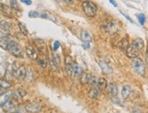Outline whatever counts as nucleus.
<instances>
[{
    "instance_id": "34",
    "label": "nucleus",
    "mask_w": 148,
    "mask_h": 113,
    "mask_svg": "<svg viewBox=\"0 0 148 113\" xmlns=\"http://www.w3.org/2000/svg\"><path fill=\"white\" fill-rule=\"evenodd\" d=\"M10 6H11V8H15V9H18V3L16 1H11L10 2Z\"/></svg>"
},
{
    "instance_id": "6",
    "label": "nucleus",
    "mask_w": 148,
    "mask_h": 113,
    "mask_svg": "<svg viewBox=\"0 0 148 113\" xmlns=\"http://www.w3.org/2000/svg\"><path fill=\"white\" fill-rule=\"evenodd\" d=\"M25 110H27L29 113H37V112H40L42 110V107L39 103H29L27 105L25 106Z\"/></svg>"
},
{
    "instance_id": "39",
    "label": "nucleus",
    "mask_w": 148,
    "mask_h": 113,
    "mask_svg": "<svg viewBox=\"0 0 148 113\" xmlns=\"http://www.w3.org/2000/svg\"><path fill=\"white\" fill-rule=\"evenodd\" d=\"M22 3H25V4H27V5H31L32 4L31 1H24V0H22Z\"/></svg>"
},
{
    "instance_id": "1",
    "label": "nucleus",
    "mask_w": 148,
    "mask_h": 113,
    "mask_svg": "<svg viewBox=\"0 0 148 113\" xmlns=\"http://www.w3.org/2000/svg\"><path fill=\"white\" fill-rule=\"evenodd\" d=\"M132 67L134 70L136 72V74H138L139 76H142V77L145 76L146 67H145V64L141 58H134L132 60Z\"/></svg>"
},
{
    "instance_id": "31",
    "label": "nucleus",
    "mask_w": 148,
    "mask_h": 113,
    "mask_svg": "<svg viewBox=\"0 0 148 113\" xmlns=\"http://www.w3.org/2000/svg\"><path fill=\"white\" fill-rule=\"evenodd\" d=\"M18 26H19V29H20V31L23 33L24 35H27V28H25V26L23 24V23H21V22H19L18 23Z\"/></svg>"
},
{
    "instance_id": "32",
    "label": "nucleus",
    "mask_w": 148,
    "mask_h": 113,
    "mask_svg": "<svg viewBox=\"0 0 148 113\" xmlns=\"http://www.w3.org/2000/svg\"><path fill=\"white\" fill-rule=\"evenodd\" d=\"M8 43H9V41H0V46H1L3 49L8 50Z\"/></svg>"
},
{
    "instance_id": "13",
    "label": "nucleus",
    "mask_w": 148,
    "mask_h": 113,
    "mask_svg": "<svg viewBox=\"0 0 148 113\" xmlns=\"http://www.w3.org/2000/svg\"><path fill=\"white\" fill-rule=\"evenodd\" d=\"M36 63L39 67H41L43 69H46L47 67L48 63H49V60L46 56L41 55V56H38V58L36 59Z\"/></svg>"
},
{
    "instance_id": "21",
    "label": "nucleus",
    "mask_w": 148,
    "mask_h": 113,
    "mask_svg": "<svg viewBox=\"0 0 148 113\" xmlns=\"http://www.w3.org/2000/svg\"><path fill=\"white\" fill-rule=\"evenodd\" d=\"M2 108L4 109L5 111H10L12 110H14L15 109V101L14 99H9Z\"/></svg>"
},
{
    "instance_id": "12",
    "label": "nucleus",
    "mask_w": 148,
    "mask_h": 113,
    "mask_svg": "<svg viewBox=\"0 0 148 113\" xmlns=\"http://www.w3.org/2000/svg\"><path fill=\"white\" fill-rule=\"evenodd\" d=\"M107 90H108V93L110 94L111 97H116L117 94H118V88H117V85L114 83V82H111L109 83L108 86H107Z\"/></svg>"
},
{
    "instance_id": "7",
    "label": "nucleus",
    "mask_w": 148,
    "mask_h": 113,
    "mask_svg": "<svg viewBox=\"0 0 148 113\" xmlns=\"http://www.w3.org/2000/svg\"><path fill=\"white\" fill-rule=\"evenodd\" d=\"M27 95V91L23 89H16L12 92V99L15 101H21V99Z\"/></svg>"
},
{
    "instance_id": "17",
    "label": "nucleus",
    "mask_w": 148,
    "mask_h": 113,
    "mask_svg": "<svg viewBox=\"0 0 148 113\" xmlns=\"http://www.w3.org/2000/svg\"><path fill=\"white\" fill-rule=\"evenodd\" d=\"M11 97H12V92H5L4 94H2L0 96V106L3 107V106L9 101Z\"/></svg>"
},
{
    "instance_id": "30",
    "label": "nucleus",
    "mask_w": 148,
    "mask_h": 113,
    "mask_svg": "<svg viewBox=\"0 0 148 113\" xmlns=\"http://www.w3.org/2000/svg\"><path fill=\"white\" fill-rule=\"evenodd\" d=\"M49 64H50L51 68H52L53 70H56V69H57V63L56 61V58H51L49 59Z\"/></svg>"
},
{
    "instance_id": "16",
    "label": "nucleus",
    "mask_w": 148,
    "mask_h": 113,
    "mask_svg": "<svg viewBox=\"0 0 148 113\" xmlns=\"http://www.w3.org/2000/svg\"><path fill=\"white\" fill-rule=\"evenodd\" d=\"M107 81L105 78H98V81H97V88L99 91H104L106 88H107Z\"/></svg>"
},
{
    "instance_id": "10",
    "label": "nucleus",
    "mask_w": 148,
    "mask_h": 113,
    "mask_svg": "<svg viewBox=\"0 0 148 113\" xmlns=\"http://www.w3.org/2000/svg\"><path fill=\"white\" fill-rule=\"evenodd\" d=\"M106 31L109 32L110 34H114L119 30V26L116 21H111L106 25Z\"/></svg>"
},
{
    "instance_id": "19",
    "label": "nucleus",
    "mask_w": 148,
    "mask_h": 113,
    "mask_svg": "<svg viewBox=\"0 0 148 113\" xmlns=\"http://www.w3.org/2000/svg\"><path fill=\"white\" fill-rule=\"evenodd\" d=\"M132 45L136 46V48L137 49H139L140 51H142L144 49V48H145V42H144V40H143L142 38H139V37L134 39V40L133 41V43H132Z\"/></svg>"
},
{
    "instance_id": "23",
    "label": "nucleus",
    "mask_w": 148,
    "mask_h": 113,
    "mask_svg": "<svg viewBox=\"0 0 148 113\" xmlns=\"http://www.w3.org/2000/svg\"><path fill=\"white\" fill-rule=\"evenodd\" d=\"M91 78V75L88 74L86 72H82V74L80 75V82L81 84L85 85V84H88L89 79Z\"/></svg>"
},
{
    "instance_id": "14",
    "label": "nucleus",
    "mask_w": 148,
    "mask_h": 113,
    "mask_svg": "<svg viewBox=\"0 0 148 113\" xmlns=\"http://www.w3.org/2000/svg\"><path fill=\"white\" fill-rule=\"evenodd\" d=\"M35 44L36 46V49H37L38 51L41 52L42 54L46 53V51H47V45H46V43H45L42 40V39H36Z\"/></svg>"
},
{
    "instance_id": "2",
    "label": "nucleus",
    "mask_w": 148,
    "mask_h": 113,
    "mask_svg": "<svg viewBox=\"0 0 148 113\" xmlns=\"http://www.w3.org/2000/svg\"><path fill=\"white\" fill-rule=\"evenodd\" d=\"M82 8L83 11L85 12V14L87 17H95L97 13V6L93 2H90V1H85L82 3Z\"/></svg>"
},
{
    "instance_id": "36",
    "label": "nucleus",
    "mask_w": 148,
    "mask_h": 113,
    "mask_svg": "<svg viewBox=\"0 0 148 113\" xmlns=\"http://www.w3.org/2000/svg\"><path fill=\"white\" fill-rule=\"evenodd\" d=\"M145 62H146V66L148 67V46H147L146 52H145Z\"/></svg>"
},
{
    "instance_id": "9",
    "label": "nucleus",
    "mask_w": 148,
    "mask_h": 113,
    "mask_svg": "<svg viewBox=\"0 0 148 113\" xmlns=\"http://www.w3.org/2000/svg\"><path fill=\"white\" fill-rule=\"evenodd\" d=\"M25 53H27V55L28 56V58H31V59H33V60H36L37 58H38L37 51L32 46H27V48H25Z\"/></svg>"
},
{
    "instance_id": "5",
    "label": "nucleus",
    "mask_w": 148,
    "mask_h": 113,
    "mask_svg": "<svg viewBox=\"0 0 148 113\" xmlns=\"http://www.w3.org/2000/svg\"><path fill=\"white\" fill-rule=\"evenodd\" d=\"M140 50L139 49H137L136 46H133L132 44L128 46V49L125 50V54H126V56L129 58H132V59H134V58H138V56H139V54H140Z\"/></svg>"
},
{
    "instance_id": "27",
    "label": "nucleus",
    "mask_w": 148,
    "mask_h": 113,
    "mask_svg": "<svg viewBox=\"0 0 148 113\" xmlns=\"http://www.w3.org/2000/svg\"><path fill=\"white\" fill-rule=\"evenodd\" d=\"M73 73L75 77L79 76L82 74V70H81V68L79 65H77L76 63H74V69H73Z\"/></svg>"
},
{
    "instance_id": "18",
    "label": "nucleus",
    "mask_w": 148,
    "mask_h": 113,
    "mask_svg": "<svg viewBox=\"0 0 148 113\" xmlns=\"http://www.w3.org/2000/svg\"><path fill=\"white\" fill-rule=\"evenodd\" d=\"M129 46H130L129 45V38L128 37H124L123 39H121V41L118 43V48L121 50H124V51H125Z\"/></svg>"
},
{
    "instance_id": "15",
    "label": "nucleus",
    "mask_w": 148,
    "mask_h": 113,
    "mask_svg": "<svg viewBox=\"0 0 148 113\" xmlns=\"http://www.w3.org/2000/svg\"><path fill=\"white\" fill-rule=\"evenodd\" d=\"M131 92H132V88L129 85L124 86L123 89H122V92H121L122 98H123L124 99H127L128 98H129V96L131 95Z\"/></svg>"
},
{
    "instance_id": "35",
    "label": "nucleus",
    "mask_w": 148,
    "mask_h": 113,
    "mask_svg": "<svg viewBox=\"0 0 148 113\" xmlns=\"http://www.w3.org/2000/svg\"><path fill=\"white\" fill-rule=\"evenodd\" d=\"M59 46H60V43H59V41H55V42H54V45H53V49H54V51H56L57 49H58Z\"/></svg>"
},
{
    "instance_id": "11",
    "label": "nucleus",
    "mask_w": 148,
    "mask_h": 113,
    "mask_svg": "<svg viewBox=\"0 0 148 113\" xmlns=\"http://www.w3.org/2000/svg\"><path fill=\"white\" fill-rule=\"evenodd\" d=\"M10 87H11V83L8 80L3 79V78L0 79V96L4 94V93H5L6 90L9 89Z\"/></svg>"
},
{
    "instance_id": "41",
    "label": "nucleus",
    "mask_w": 148,
    "mask_h": 113,
    "mask_svg": "<svg viewBox=\"0 0 148 113\" xmlns=\"http://www.w3.org/2000/svg\"><path fill=\"white\" fill-rule=\"evenodd\" d=\"M132 113H142L140 110H134V111H133Z\"/></svg>"
},
{
    "instance_id": "4",
    "label": "nucleus",
    "mask_w": 148,
    "mask_h": 113,
    "mask_svg": "<svg viewBox=\"0 0 148 113\" xmlns=\"http://www.w3.org/2000/svg\"><path fill=\"white\" fill-rule=\"evenodd\" d=\"M8 50L9 53H11L13 56H15L16 58L22 57V51H21L20 48H19V46L15 41H9Z\"/></svg>"
},
{
    "instance_id": "20",
    "label": "nucleus",
    "mask_w": 148,
    "mask_h": 113,
    "mask_svg": "<svg viewBox=\"0 0 148 113\" xmlns=\"http://www.w3.org/2000/svg\"><path fill=\"white\" fill-rule=\"evenodd\" d=\"M0 28L3 30V32H8L12 29V26L5 20H0Z\"/></svg>"
},
{
    "instance_id": "29",
    "label": "nucleus",
    "mask_w": 148,
    "mask_h": 113,
    "mask_svg": "<svg viewBox=\"0 0 148 113\" xmlns=\"http://www.w3.org/2000/svg\"><path fill=\"white\" fill-rule=\"evenodd\" d=\"M0 41H9V35L5 32H0Z\"/></svg>"
},
{
    "instance_id": "40",
    "label": "nucleus",
    "mask_w": 148,
    "mask_h": 113,
    "mask_svg": "<svg viewBox=\"0 0 148 113\" xmlns=\"http://www.w3.org/2000/svg\"><path fill=\"white\" fill-rule=\"evenodd\" d=\"M110 3H111L112 5H114V6H117V4H116V3H115L114 1H110Z\"/></svg>"
},
{
    "instance_id": "33",
    "label": "nucleus",
    "mask_w": 148,
    "mask_h": 113,
    "mask_svg": "<svg viewBox=\"0 0 148 113\" xmlns=\"http://www.w3.org/2000/svg\"><path fill=\"white\" fill-rule=\"evenodd\" d=\"M29 17H40V14L36 11H31V12H29Z\"/></svg>"
},
{
    "instance_id": "42",
    "label": "nucleus",
    "mask_w": 148,
    "mask_h": 113,
    "mask_svg": "<svg viewBox=\"0 0 148 113\" xmlns=\"http://www.w3.org/2000/svg\"><path fill=\"white\" fill-rule=\"evenodd\" d=\"M14 113H19L18 111H16V112H14Z\"/></svg>"
},
{
    "instance_id": "25",
    "label": "nucleus",
    "mask_w": 148,
    "mask_h": 113,
    "mask_svg": "<svg viewBox=\"0 0 148 113\" xmlns=\"http://www.w3.org/2000/svg\"><path fill=\"white\" fill-rule=\"evenodd\" d=\"M99 90L97 88H93L89 90L88 92V96L91 98H97L99 97Z\"/></svg>"
},
{
    "instance_id": "26",
    "label": "nucleus",
    "mask_w": 148,
    "mask_h": 113,
    "mask_svg": "<svg viewBox=\"0 0 148 113\" xmlns=\"http://www.w3.org/2000/svg\"><path fill=\"white\" fill-rule=\"evenodd\" d=\"M97 81H98V78H96L94 76H91V78H90V79H89V82H88L90 88L93 89V88L97 87Z\"/></svg>"
},
{
    "instance_id": "22",
    "label": "nucleus",
    "mask_w": 148,
    "mask_h": 113,
    "mask_svg": "<svg viewBox=\"0 0 148 113\" xmlns=\"http://www.w3.org/2000/svg\"><path fill=\"white\" fill-rule=\"evenodd\" d=\"M99 65H100V68L102 69L103 72L106 73V74H110L112 72V69L110 68V66H108V64L105 61H101L99 62Z\"/></svg>"
},
{
    "instance_id": "37",
    "label": "nucleus",
    "mask_w": 148,
    "mask_h": 113,
    "mask_svg": "<svg viewBox=\"0 0 148 113\" xmlns=\"http://www.w3.org/2000/svg\"><path fill=\"white\" fill-rule=\"evenodd\" d=\"M83 48H85V49H89V43H87V42H84V44H83Z\"/></svg>"
},
{
    "instance_id": "3",
    "label": "nucleus",
    "mask_w": 148,
    "mask_h": 113,
    "mask_svg": "<svg viewBox=\"0 0 148 113\" xmlns=\"http://www.w3.org/2000/svg\"><path fill=\"white\" fill-rule=\"evenodd\" d=\"M13 74L16 78L24 79L27 76V69L24 65H19L17 63H15L13 66Z\"/></svg>"
},
{
    "instance_id": "8",
    "label": "nucleus",
    "mask_w": 148,
    "mask_h": 113,
    "mask_svg": "<svg viewBox=\"0 0 148 113\" xmlns=\"http://www.w3.org/2000/svg\"><path fill=\"white\" fill-rule=\"evenodd\" d=\"M65 65H66V70L68 75L73 74V69H74V62L72 60V58L70 56H66L65 58Z\"/></svg>"
},
{
    "instance_id": "24",
    "label": "nucleus",
    "mask_w": 148,
    "mask_h": 113,
    "mask_svg": "<svg viewBox=\"0 0 148 113\" xmlns=\"http://www.w3.org/2000/svg\"><path fill=\"white\" fill-rule=\"evenodd\" d=\"M81 38H82V40L84 42H87V43L91 41V39H92L91 35L89 34V32H87L86 30L82 31V33H81Z\"/></svg>"
},
{
    "instance_id": "28",
    "label": "nucleus",
    "mask_w": 148,
    "mask_h": 113,
    "mask_svg": "<svg viewBox=\"0 0 148 113\" xmlns=\"http://www.w3.org/2000/svg\"><path fill=\"white\" fill-rule=\"evenodd\" d=\"M137 19H138V22L140 23V25H142L144 26L145 24V20H146V18H145V16L144 14H138L136 16Z\"/></svg>"
},
{
    "instance_id": "38",
    "label": "nucleus",
    "mask_w": 148,
    "mask_h": 113,
    "mask_svg": "<svg viewBox=\"0 0 148 113\" xmlns=\"http://www.w3.org/2000/svg\"><path fill=\"white\" fill-rule=\"evenodd\" d=\"M121 13H122V14H123V16H124V17H126V18L128 19V20H129V21H130V22H132V23H134V22H133V20H132V19H131V18H130L129 17H128L127 15H125V14H124V13H123V12H121Z\"/></svg>"
}]
</instances>
